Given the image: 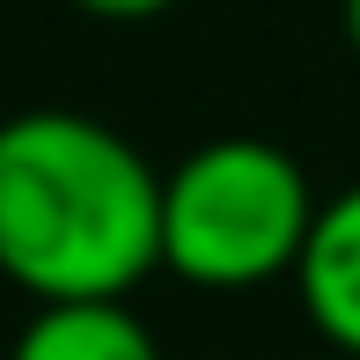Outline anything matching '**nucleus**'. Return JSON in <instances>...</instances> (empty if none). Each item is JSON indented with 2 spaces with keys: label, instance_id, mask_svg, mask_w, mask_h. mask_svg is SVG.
I'll return each mask as SVG.
<instances>
[{
  "label": "nucleus",
  "instance_id": "7ed1b4c3",
  "mask_svg": "<svg viewBox=\"0 0 360 360\" xmlns=\"http://www.w3.org/2000/svg\"><path fill=\"white\" fill-rule=\"evenodd\" d=\"M294 302L331 353L360 360V184L331 191L316 206V228H309L302 265H294Z\"/></svg>",
  "mask_w": 360,
  "mask_h": 360
},
{
  "label": "nucleus",
  "instance_id": "423d86ee",
  "mask_svg": "<svg viewBox=\"0 0 360 360\" xmlns=\"http://www.w3.org/2000/svg\"><path fill=\"white\" fill-rule=\"evenodd\" d=\"M338 30H346V44H353V59H360V0H338Z\"/></svg>",
  "mask_w": 360,
  "mask_h": 360
},
{
  "label": "nucleus",
  "instance_id": "f257e3e1",
  "mask_svg": "<svg viewBox=\"0 0 360 360\" xmlns=\"http://www.w3.org/2000/svg\"><path fill=\"white\" fill-rule=\"evenodd\" d=\"M162 272V169L89 110L0 118V280L30 302H125Z\"/></svg>",
  "mask_w": 360,
  "mask_h": 360
},
{
  "label": "nucleus",
  "instance_id": "39448f33",
  "mask_svg": "<svg viewBox=\"0 0 360 360\" xmlns=\"http://www.w3.org/2000/svg\"><path fill=\"white\" fill-rule=\"evenodd\" d=\"M81 15H96V22H155V15H169L176 0H74Z\"/></svg>",
  "mask_w": 360,
  "mask_h": 360
},
{
  "label": "nucleus",
  "instance_id": "20e7f679",
  "mask_svg": "<svg viewBox=\"0 0 360 360\" xmlns=\"http://www.w3.org/2000/svg\"><path fill=\"white\" fill-rule=\"evenodd\" d=\"M8 360H162L133 302H37Z\"/></svg>",
  "mask_w": 360,
  "mask_h": 360
},
{
  "label": "nucleus",
  "instance_id": "f03ea898",
  "mask_svg": "<svg viewBox=\"0 0 360 360\" xmlns=\"http://www.w3.org/2000/svg\"><path fill=\"white\" fill-rule=\"evenodd\" d=\"M309 169L265 133L199 140L162 169V272L206 294H250L294 280L316 228Z\"/></svg>",
  "mask_w": 360,
  "mask_h": 360
}]
</instances>
